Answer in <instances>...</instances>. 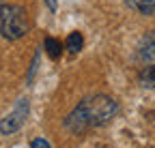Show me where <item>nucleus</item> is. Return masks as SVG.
<instances>
[{"instance_id":"obj_1","label":"nucleus","mask_w":155,"mask_h":148,"mask_svg":"<svg viewBox=\"0 0 155 148\" xmlns=\"http://www.w3.org/2000/svg\"><path fill=\"white\" fill-rule=\"evenodd\" d=\"M119 112V103L108 95H93L84 97L80 103L75 105V109L67 116L65 127L73 133H84L86 129L101 127L114 118V114Z\"/></svg>"},{"instance_id":"obj_2","label":"nucleus","mask_w":155,"mask_h":148,"mask_svg":"<svg viewBox=\"0 0 155 148\" xmlns=\"http://www.w3.org/2000/svg\"><path fill=\"white\" fill-rule=\"evenodd\" d=\"M28 15L19 5H2L0 7V34L7 41H17L28 32Z\"/></svg>"},{"instance_id":"obj_3","label":"nucleus","mask_w":155,"mask_h":148,"mask_svg":"<svg viewBox=\"0 0 155 148\" xmlns=\"http://www.w3.org/2000/svg\"><path fill=\"white\" fill-rule=\"evenodd\" d=\"M26 116H28V101L22 99V101L17 103V107L13 109L7 118L0 120V133H2V135H11V133L19 131V127L24 124Z\"/></svg>"},{"instance_id":"obj_4","label":"nucleus","mask_w":155,"mask_h":148,"mask_svg":"<svg viewBox=\"0 0 155 148\" xmlns=\"http://www.w3.org/2000/svg\"><path fill=\"white\" fill-rule=\"evenodd\" d=\"M138 58L142 62H155V28L142 36L138 45Z\"/></svg>"},{"instance_id":"obj_5","label":"nucleus","mask_w":155,"mask_h":148,"mask_svg":"<svg viewBox=\"0 0 155 148\" xmlns=\"http://www.w3.org/2000/svg\"><path fill=\"white\" fill-rule=\"evenodd\" d=\"M138 82L142 88H155V62L144 67L140 71V75H138Z\"/></svg>"},{"instance_id":"obj_6","label":"nucleus","mask_w":155,"mask_h":148,"mask_svg":"<svg viewBox=\"0 0 155 148\" xmlns=\"http://www.w3.org/2000/svg\"><path fill=\"white\" fill-rule=\"evenodd\" d=\"M45 52H48V56L52 60H58L61 58V54H63V45L58 39H52V36H45Z\"/></svg>"},{"instance_id":"obj_7","label":"nucleus","mask_w":155,"mask_h":148,"mask_svg":"<svg viewBox=\"0 0 155 148\" xmlns=\"http://www.w3.org/2000/svg\"><path fill=\"white\" fill-rule=\"evenodd\" d=\"M82 47H84V36L80 32H71L67 36V52L69 54H78Z\"/></svg>"},{"instance_id":"obj_8","label":"nucleus","mask_w":155,"mask_h":148,"mask_svg":"<svg viewBox=\"0 0 155 148\" xmlns=\"http://www.w3.org/2000/svg\"><path fill=\"white\" fill-rule=\"evenodd\" d=\"M136 9L142 15H153L155 13V0H140V2H136Z\"/></svg>"},{"instance_id":"obj_9","label":"nucleus","mask_w":155,"mask_h":148,"mask_svg":"<svg viewBox=\"0 0 155 148\" xmlns=\"http://www.w3.org/2000/svg\"><path fill=\"white\" fill-rule=\"evenodd\" d=\"M30 148H52V146H50L43 137H37V140H32V142H30Z\"/></svg>"},{"instance_id":"obj_10","label":"nucleus","mask_w":155,"mask_h":148,"mask_svg":"<svg viewBox=\"0 0 155 148\" xmlns=\"http://www.w3.org/2000/svg\"><path fill=\"white\" fill-rule=\"evenodd\" d=\"M45 5L50 7V11H56V0H45Z\"/></svg>"},{"instance_id":"obj_11","label":"nucleus","mask_w":155,"mask_h":148,"mask_svg":"<svg viewBox=\"0 0 155 148\" xmlns=\"http://www.w3.org/2000/svg\"><path fill=\"white\" fill-rule=\"evenodd\" d=\"M2 5H5V0H0V7H2Z\"/></svg>"}]
</instances>
